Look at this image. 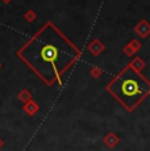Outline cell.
Masks as SVG:
<instances>
[{
	"instance_id": "cell-2",
	"label": "cell",
	"mask_w": 150,
	"mask_h": 151,
	"mask_svg": "<svg viewBox=\"0 0 150 151\" xmlns=\"http://www.w3.org/2000/svg\"><path fill=\"white\" fill-rule=\"evenodd\" d=\"M107 89L126 109L132 110L150 92V83L134 68L126 67L108 84Z\"/></svg>"
},
{
	"instance_id": "cell-1",
	"label": "cell",
	"mask_w": 150,
	"mask_h": 151,
	"mask_svg": "<svg viewBox=\"0 0 150 151\" xmlns=\"http://www.w3.org/2000/svg\"><path fill=\"white\" fill-rule=\"evenodd\" d=\"M45 83L59 80L61 75L75 60L76 47L54 27L46 24L19 53Z\"/></svg>"
}]
</instances>
